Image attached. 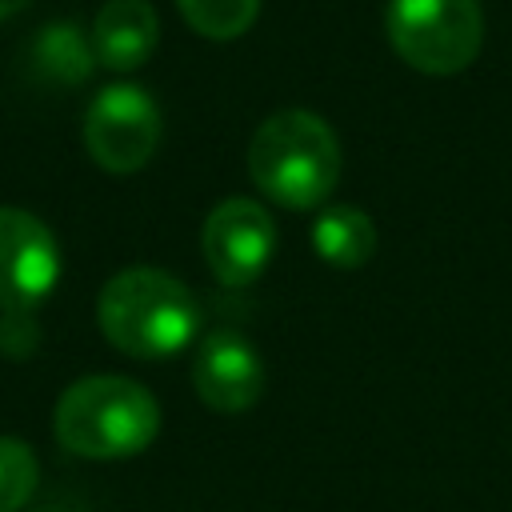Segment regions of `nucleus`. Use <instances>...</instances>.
I'll use <instances>...</instances> for the list:
<instances>
[{
    "label": "nucleus",
    "mask_w": 512,
    "mask_h": 512,
    "mask_svg": "<svg viewBox=\"0 0 512 512\" xmlns=\"http://www.w3.org/2000/svg\"><path fill=\"white\" fill-rule=\"evenodd\" d=\"M96 324L116 352L164 360L192 344L200 304L192 288L164 268H124L100 288Z\"/></svg>",
    "instance_id": "1"
},
{
    "label": "nucleus",
    "mask_w": 512,
    "mask_h": 512,
    "mask_svg": "<svg viewBox=\"0 0 512 512\" xmlns=\"http://www.w3.org/2000/svg\"><path fill=\"white\" fill-rule=\"evenodd\" d=\"M340 140L332 124L308 108L272 112L248 144L252 184L280 208H320L340 180Z\"/></svg>",
    "instance_id": "2"
},
{
    "label": "nucleus",
    "mask_w": 512,
    "mask_h": 512,
    "mask_svg": "<svg viewBox=\"0 0 512 512\" xmlns=\"http://www.w3.org/2000/svg\"><path fill=\"white\" fill-rule=\"evenodd\" d=\"M60 448L84 460H124L160 432L156 396L128 376H84L64 388L52 416Z\"/></svg>",
    "instance_id": "3"
},
{
    "label": "nucleus",
    "mask_w": 512,
    "mask_h": 512,
    "mask_svg": "<svg viewBox=\"0 0 512 512\" xmlns=\"http://www.w3.org/2000/svg\"><path fill=\"white\" fill-rule=\"evenodd\" d=\"M384 32L396 56L424 76L464 72L484 44L480 0H388Z\"/></svg>",
    "instance_id": "4"
},
{
    "label": "nucleus",
    "mask_w": 512,
    "mask_h": 512,
    "mask_svg": "<svg viewBox=\"0 0 512 512\" xmlns=\"http://www.w3.org/2000/svg\"><path fill=\"white\" fill-rule=\"evenodd\" d=\"M160 144V108L140 84H108L92 96L84 112V148L112 172H140Z\"/></svg>",
    "instance_id": "5"
},
{
    "label": "nucleus",
    "mask_w": 512,
    "mask_h": 512,
    "mask_svg": "<svg viewBox=\"0 0 512 512\" xmlns=\"http://www.w3.org/2000/svg\"><path fill=\"white\" fill-rule=\"evenodd\" d=\"M204 264L224 288H248L264 276V268L276 256V220L264 204L248 196L220 200L200 232Z\"/></svg>",
    "instance_id": "6"
},
{
    "label": "nucleus",
    "mask_w": 512,
    "mask_h": 512,
    "mask_svg": "<svg viewBox=\"0 0 512 512\" xmlns=\"http://www.w3.org/2000/svg\"><path fill=\"white\" fill-rule=\"evenodd\" d=\"M60 280V248L52 228L24 212L0 204V312L28 316L52 296Z\"/></svg>",
    "instance_id": "7"
},
{
    "label": "nucleus",
    "mask_w": 512,
    "mask_h": 512,
    "mask_svg": "<svg viewBox=\"0 0 512 512\" xmlns=\"http://www.w3.org/2000/svg\"><path fill=\"white\" fill-rule=\"evenodd\" d=\"M192 388L212 412H248L264 392V360L256 344L232 328L208 332L192 356Z\"/></svg>",
    "instance_id": "8"
},
{
    "label": "nucleus",
    "mask_w": 512,
    "mask_h": 512,
    "mask_svg": "<svg viewBox=\"0 0 512 512\" xmlns=\"http://www.w3.org/2000/svg\"><path fill=\"white\" fill-rule=\"evenodd\" d=\"M160 44V20L148 0H108L92 20V56L112 72L140 68Z\"/></svg>",
    "instance_id": "9"
},
{
    "label": "nucleus",
    "mask_w": 512,
    "mask_h": 512,
    "mask_svg": "<svg viewBox=\"0 0 512 512\" xmlns=\"http://www.w3.org/2000/svg\"><path fill=\"white\" fill-rule=\"evenodd\" d=\"M312 248L332 268H364L376 252V224L356 204H328L312 220Z\"/></svg>",
    "instance_id": "10"
},
{
    "label": "nucleus",
    "mask_w": 512,
    "mask_h": 512,
    "mask_svg": "<svg viewBox=\"0 0 512 512\" xmlns=\"http://www.w3.org/2000/svg\"><path fill=\"white\" fill-rule=\"evenodd\" d=\"M36 64L44 76H52L60 84H80L96 64L92 40H84L72 24H48L36 36Z\"/></svg>",
    "instance_id": "11"
},
{
    "label": "nucleus",
    "mask_w": 512,
    "mask_h": 512,
    "mask_svg": "<svg viewBox=\"0 0 512 512\" xmlns=\"http://www.w3.org/2000/svg\"><path fill=\"white\" fill-rule=\"evenodd\" d=\"M176 8L184 24L208 40H236L260 16V0H176Z\"/></svg>",
    "instance_id": "12"
},
{
    "label": "nucleus",
    "mask_w": 512,
    "mask_h": 512,
    "mask_svg": "<svg viewBox=\"0 0 512 512\" xmlns=\"http://www.w3.org/2000/svg\"><path fill=\"white\" fill-rule=\"evenodd\" d=\"M40 480V464L36 452L16 440V436H0V512H20Z\"/></svg>",
    "instance_id": "13"
},
{
    "label": "nucleus",
    "mask_w": 512,
    "mask_h": 512,
    "mask_svg": "<svg viewBox=\"0 0 512 512\" xmlns=\"http://www.w3.org/2000/svg\"><path fill=\"white\" fill-rule=\"evenodd\" d=\"M24 4H28V0H0V20H8V16H12V12H20Z\"/></svg>",
    "instance_id": "14"
}]
</instances>
